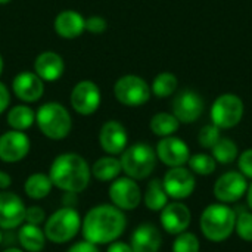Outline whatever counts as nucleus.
Returning a JSON list of instances; mask_svg holds the SVG:
<instances>
[{
  "label": "nucleus",
  "mask_w": 252,
  "mask_h": 252,
  "mask_svg": "<svg viewBox=\"0 0 252 252\" xmlns=\"http://www.w3.org/2000/svg\"><path fill=\"white\" fill-rule=\"evenodd\" d=\"M127 227L124 211L112 204H100L93 207L83 219L81 232L84 241L94 245H109L118 241Z\"/></svg>",
  "instance_id": "f257e3e1"
},
{
  "label": "nucleus",
  "mask_w": 252,
  "mask_h": 252,
  "mask_svg": "<svg viewBox=\"0 0 252 252\" xmlns=\"http://www.w3.org/2000/svg\"><path fill=\"white\" fill-rule=\"evenodd\" d=\"M49 177L53 188H58L65 193H80L89 186L92 170L81 155L66 152L53 159L49 170Z\"/></svg>",
  "instance_id": "f03ea898"
},
{
  "label": "nucleus",
  "mask_w": 252,
  "mask_h": 252,
  "mask_svg": "<svg viewBox=\"0 0 252 252\" xmlns=\"http://www.w3.org/2000/svg\"><path fill=\"white\" fill-rule=\"evenodd\" d=\"M236 211L227 204L216 202L205 207L199 217V229L205 239L214 244L227 241L235 232Z\"/></svg>",
  "instance_id": "7ed1b4c3"
},
{
  "label": "nucleus",
  "mask_w": 252,
  "mask_h": 252,
  "mask_svg": "<svg viewBox=\"0 0 252 252\" xmlns=\"http://www.w3.org/2000/svg\"><path fill=\"white\" fill-rule=\"evenodd\" d=\"M120 161L123 173L137 182L148 179L154 173L158 158L155 149L149 143L136 142L124 149Z\"/></svg>",
  "instance_id": "20e7f679"
},
{
  "label": "nucleus",
  "mask_w": 252,
  "mask_h": 252,
  "mask_svg": "<svg viewBox=\"0 0 252 252\" xmlns=\"http://www.w3.org/2000/svg\"><path fill=\"white\" fill-rule=\"evenodd\" d=\"M35 124L47 139L62 140L71 133L72 118L62 103L47 102L37 109Z\"/></svg>",
  "instance_id": "39448f33"
},
{
  "label": "nucleus",
  "mask_w": 252,
  "mask_h": 252,
  "mask_svg": "<svg viewBox=\"0 0 252 252\" xmlns=\"http://www.w3.org/2000/svg\"><path fill=\"white\" fill-rule=\"evenodd\" d=\"M81 217L72 207H63L55 211L44 221V235L52 244H66L81 230Z\"/></svg>",
  "instance_id": "423d86ee"
},
{
  "label": "nucleus",
  "mask_w": 252,
  "mask_h": 252,
  "mask_svg": "<svg viewBox=\"0 0 252 252\" xmlns=\"http://www.w3.org/2000/svg\"><path fill=\"white\" fill-rule=\"evenodd\" d=\"M245 114L244 100L235 93H223L220 94L211 105L210 117L211 123L217 126L220 130H229L236 127Z\"/></svg>",
  "instance_id": "0eeeda50"
},
{
  "label": "nucleus",
  "mask_w": 252,
  "mask_h": 252,
  "mask_svg": "<svg viewBox=\"0 0 252 252\" xmlns=\"http://www.w3.org/2000/svg\"><path fill=\"white\" fill-rule=\"evenodd\" d=\"M114 96L124 106L139 108L149 102L152 92L145 78L134 74H127L115 81Z\"/></svg>",
  "instance_id": "6e6552de"
},
{
  "label": "nucleus",
  "mask_w": 252,
  "mask_h": 252,
  "mask_svg": "<svg viewBox=\"0 0 252 252\" xmlns=\"http://www.w3.org/2000/svg\"><path fill=\"white\" fill-rule=\"evenodd\" d=\"M248 186V179L241 171H226L216 180L213 195L217 202L229 205L241 201L247 195Z\"/></svg>",
  "instance_id": "1a4fd4ad"
},
{
  "label": "nucleus",
  "mask_w": 252,
  "mask_h": 252,
  "mask_svg": "<svg viewBox=\"0 0 252 252\" xmlns=\"http://www.w3.org/2000/svg\"><path fill=\"white\" fill-rule=\"evenodd\" d=\"M171 109L173 115L180 121V124H192L202 117L205 102L198 92L185 89L174 96Z\"/></svg>",
  "instance_id": "9d476101"
},
{
  "label": "nucleus",
  "mask_w": 252,
  "mask_h": 252,
  "mask_svg": "<svg viewBox=\"0 0 252 252\" xmlns=\"http://www.w3.org/2000/svg\"><path fill=\"white\" fill-rule=\"evenodd\" d=\"M109 199L112 205L121 211H133L142 202V190L136 180L130 177H118L109 186Z\"/></svg>",
  "instance_id": "9b49d317"
},
{
  "label": "nucleus",
  "mask_w": 252,
  "mask_h": 252,
  "mask_svg": "<svg viewBox=\"0 0 252 252\" xmlns=\"http://www.w3.org/2000/svg\"><path fill=\"white\" fill-rule=\"evenodd\" d=\"M162 185L168 198L174 201H183L188 199L195 192L196 179L195 174L185 165L173 167L165 173L162 179Z\"/></svg>",
  "instance_id": "f8f14e48"
},
{
  "label": "nucleus",
  "mask_w": 252,
  "mask_h": 252,
  "mask_svg": "<svg viewBox=\"0 0 252 252\" xmlns=\"http://www.w3.org/2000/svg\"><path fill=\"white\" fill-rule=\"evenodd\" d=\"M69 102L72 109L80 115H92L94 114L102 102V94L99 86L92 80L78 81L69 96Z\"/></svg>",
  "instance_id": "ddd939ff"
},
{
  "label": "nucleus",
  "mask_w": 252,
  "mask_h": 252,
  "mask_svg": "<svg viewBox=\"0 0 252 252\" xmlns=\"http://www.w3.org/2000/svg\"><path fill=\"white\" fill-rule=\"evenodd\" d=\"M157 158L167 165L168 168L173 167H183L188 164L190 158V149L188 143L176 136L161 137L155 148Z\"/></svg>",
  "instance_id": "4468645a"
},
{
  "label": "nucleus",
  "mask_w": 252,
  "mask_h": 252,
  "mask_svg": "<svg viewBox=\"0 0 252 252\" xmlns=\"http://www.w3.org/2000/svg\"><path fill=\"white\" fill-rule=\"evenodd\" d=\"M25 204L13 192L0 190V229H19L25 221Z\"/></svg>",
  "instance_id": "2eb2a0df"
},
{
  "label": "nucleus",
  "mask_w": 252,
  "mask_h": 252,
  "mask_svg": "<svg viewBox=\"0 0 252 252\" xmlns=\"http://www.w3.org/2000/svg\"><path fill=\"white\" fill-rule=\"evenodd\" d=\"M31 149L30 137L25 131L9 130L0 136V161L13 164L22 161Z\"/></svg>",
  "instance_id": "dca6fc26"
},
{
  "label": "nucleus",
  "mask_w": 252,
  "mask_h": 252,
  "mask_svg": "<svg viewBox=\"0 0 252 252\" xmlns=\"http://www.w3.org/2000/svg\"><path fill=\"white\" fill-rule=\"evenodd\" d=\"M161 226L170 235H180L186 232L192 223V213L189 207L180 201L168 202L161 211Z\"/></svg>",
  "instance_id": "f3484780"
},
{
  "label": "nucleus",
  "mask_w": 252,
  "mask_h": 252,
  "mask_svg": "<svg viewBox=\"0 0 252 252\" xmlns=\"http://www.w3.org/2000/svg\"><path fill=\"white\" fill-rule=\"evenodd\" d=\"M99 143L108 155H121L128 146V133L120 121L109 120L100 127Z\"/></svg>",
  "instance_id": "a211bd4d"
},
{
  "label": "nucleus",
  "mask_w": 252,
  "mask_h": 252,
  "mask_svg": "<svg viewBox=\"0 0 252 252\" xmlns=\"http://www.w3.org/2000/svg\"><path fill=\"white\" fill-rule=\"evenodd\" d=\"M12 92L19 100L32 103L41 99L44 93V81L34 71H22L15 75L12 81Z\"/></svg>",
  "instance_id": "6ab92c4d"
},
{
  "label": "nucleus",
  "mask_w": 252,
  "mask_h": 252,
  "mask_svg": "<svg viewBox=\"0 0 252 252\" xmlns=\"http://www.w3.org/2000/svg\"><path fill=\"white\" fill-rule=\"evenodd\" d=\"M55 32L66 40L78 38L86 31V18L77 10H62L56 15L53 22Z\"/></svg>",
  "instance_id": "aec40b11"
},
{
  "label": "nucleus",
  "mask_w": 252,
  "mask_h": 252,
  "mask_svg": "<svg viewBox=\"0 0 252 252\" xmlns=\"http://www.w3.org/2000/svg\"><path fill=\"white\" fill-rule=\"evenodd\" d=\"M130 245L134 252H158L162 245L161 232L152 223L139 224L131 233Z\"/></svg>",
  "instance_id": "412c9836"
},
{
  "label": "nucleus",
  "mask_w": 252,
  "mask_h": 252,
  "mask_svg": "<svg viewBox=\"0 0 252 252\" xmlns=\"http://www.w3.org/2000/svg\"><path fill=\"white\" fill-rule=\"evenodd\" d=\"M65 62L61 55L56 52H43L34 61V72L46 83V81H56L63 75Z\"/></svg>",
  "instance_id": "4be33fe9"
},
{
  "label": "nucleus",
  "mask_w": 252,
  "mask_h": 252,
  "mask_svg": "<svg viewBox=\"0 0 252 252\" xmlns=\"http://www.w3.org/2000/svg\"><path fill=\"white\" fill-rule=\"evenodd\" d=\"M18 242L25 252H41L46 247L47 238L40 226L24 223L18 230Z\"/></svg>",
  "instance_id": "5701e85b"
},
{
  "label": "nucleus",
  "mask_w": 252,
  "mask_h": 252,
  "mask_svg": "<svg viewBox=\"0 0 252 252\" xmlns=\"http://www.w3.org/2000/svg\"><path fill=\"white\" fill-rule=\"evenodd\" d=\"M92 176L99 182H114L123 173L121 161L114 155L99 158L92 167Z\"/></svg>",
  "instance_id": "b1692460"
},
{
  "label": "nucleus",
  "mask_w": 252,
  "mask_h": 252,
  "mask_svg": "<svg viewBox=\"0 0 252 252\" xmlns=\"http://www.w3.org/2000/svg\"><path fill=\"white\" fill-rule=\"evenodd\" d=\"M6 121L10 130L25 131L35 123V111L28 105H15L9 109Z\"/></svg>",
  "instance_id": "393cba45"
},
{
  "label": "nucleus",
  "mask_w": 252,
  "mask_h": 252,
  "mask_svg": "<svg viewBox=\"0 0 252 252\" xmlns=\"http://www.w3.org/2000/svg\"><path fill=\"white\" fill-rule=\"evenodd\" d=\"M52 189H53V183L49 174H44V173H34L24 183L25 195L35 201L44 199L52 192Z\"/></svg>",
  "instance_id": "a878e982"
},
{
  "label": "nucleus",
  "mask_w": 252,
  "mask_h": 252,
  "mask_svg": "<svg viewBox=\"0 0 252 252\" xmlns=\"http://www.w3.org/2000/svg\"><path fill=\"white\" fill-rule=\"evenodd\" d=\"M142 199H143L148 210L159 213L168 204V199H170L165 189H164L162 180H159V179L151 180L146 186V190H145Z\"/></svg>",
  "instance_id": "bb28decb"
},
{
  "label": "nucleus",
  "mask_w": 252,
  "mask_h": 252,
  "mask_svg": "<svg viewBox=\"0 0 252 252\" xmlns=\"http://www.w3.org/2000/svg\"><path fill=\"white\" fill-rule=\"evenodd\" d=\"M149 128L158 137H168L179 131L180 121L173 115V112H158L151 118Z\"/></svg>",
  "instance_id": "cd10ccee"
},
{
  "label": "nucleus",
  "mask_w": 252,
  "mask_h": 252,
  "mask_svg": "<svg viewBox=\"0 0 252 252\" xmlns=\"http://www.w3.org/2000/svg\"><path fill=\"white\" fill-rule=\"evenodd\" d=\"M177 87H179V80L176 74L170 71H164L154 78L151 84V92L158 99H167L177 92Z\"/></svg>",
  "instance_id": "c85d7f7f"
},
{
  "label": "nucleus",
  "mask_w": 252,
  "mask_h": 252,
  "mask_svg": "<svg viewBox=\"0 0 252 252\" xmlns=\"http://www.w3.org/2000/svg\"><path fill=\"white\" fill-rule=\"evenodd\" d=\"M211 155L214 157V159L217 161V164H232L238 159L239 157V148L235 143V140L229 139V137H221L216 146L211 149Z\"/></svg>",
  "instance_id": "c756f323"
},
{
  "label": "nucleus",
  "mask_w": 252,
  "mask_h": 252,
  "mask_svg": "<svg viewBox=\"0 0 252 252\" xmlns=\"http://www.w3.org/2000/svg\"><path fill=\"white\" fill-rule=\"evenodd\" d=\"M188 165L195 176H211L217 168V161L214 159L213 155L201 152V154L190 155Z\"/></svg>",
  "instance_id": "7c9ffc66"
},
{
  "label": "nucleus",
  "mask_w": 252,
  "mask_h": 252,
  "mask_svg": "<svg viewBox=\"0 0 252 252\" xmlns=\"http://www.w3.org/2000/svg\"><path fill=\"white\" fill-rule=\"evenodd\" d=\"M235 233L245 242H252V211L242 210L236 213Z\"/></svg>",
  "instance_id": "2f4dec72"
},
{
  "label": "nucleus",
  "mask_w": 252,
  "mask_h": 252,
  "mask_svg": "<svg viewBox=\"0 0 252 252\" xmlns=\"http://www.w3.org/2000/svg\"><path fill=\"white\" fill-rule=\"evenodd\" d=\"M201 242L198 236L192 232H183L176 236L173 242V252H199Z\"/></svg>",
  "instance_id": "473e14b6"
},
{
  "label": "nucleus",
  "mask_w": 252,
  "mask_h": 252,
  "mask_svg": "<svg viewBox=\"0 0 252 252\" xmlns=\"http://www.w3.org/2000/svg\"><path fill=\"white\" fill-rule=\"evenodd\" d=\"M220 139H221V130L213 123L204 126L198 133V143L204 149H213Z\"/></svg>",
  "instance_id": "72a5a7b5"
},
{
  "label": "nucleus",
  "mask_w": 252,
  "mask_h": 252,
  "mask_svg": "<svg viewBox=\"0 0 252 252\" xmlns=\"http://www.w3.org/2000/svg\"><path fill=\"white\" fill-rule=\"evenodd\" d=\"M108 28V22L105 18L94 15V16H89L86 18V31L92 32V34H103Z\"/></svg>",
  "instance_id": "f704fd0d"
},
{
  "label": "nucleus",
  "mask_w": 252,
  "mask_h": 252,
  "mask_svg": "<svg viewBox=\"0 0 252 252\" xmlns=\"http://www.w3.org/2000/svg\"><path fill=\"white\" fill-rule=\"evenodd\" d=\"M238 168L247 177L252 179V149H247L238 157Z\"/></svg>",
  "instance_id": "c9c22d12"
},
{
  "label": "nucleus",
  "mask_w": 252,
  "mask_h": 252,
  "mask_svg": "<svg viewBox=\"0 0 252 252\" xmlns=\"http://www.w3.org/2000/svg\"><path fill=\"white\" fill-rule=\"evenodd\" d=\"M44 220H46V214H44L43 208H40V207H27V210H25V223L40 226L41 223H44Z\"/></svg>",
  "instance_id": "e433bc0d"
},
{
  "label": "nucleus",
  "mask_w": 252,
  "mask_h": 252,
  "mask_svg": "<svg viewBox=\"0 0 252 252\" xmlns=\"http://www.w3.org/2000/svg\"><path fill=\"white\" fill-rule=\"evenodd\" d=\"M66 252H100L97 245L94 244H90L87 241H81V242H77L74 244L69 250Z\"/></svg>",
  "instance_id": "4c0bfd02"
},
{
  "label": "nucleus",
  "mask_w": 252,
  "mask_h": 252,
  "mask_svg": "<svg viewBox=\"0 0 252 252\" xmlns=\"http://www.w3.org/2000/svg\"><path fill=\"white\" fill-rule=\"evenodd\" d=\"M9 103H10V92H9V89L0 81V115L7 109V106H9Z\"/></svg>",
  "instance_id": "58836bf2"
},
{
  "label": "nucleus",
  "mask_w": 252,
  "mask_h": 252,
  "mask_svg": "<svg viewBox=\"0 0 252 252\" xmlns=\"http://www.w3.org/2000/svg\"><path fill=\"white\" fill-rule=\"evenodd\" d=\"M106 252H134L130 244H126V242H121V241H115V242H111L108 245V250Z\"/></svg>",
  "instance_id": "ea45409f"
},
{
  "label": "nucleus",
  "mask_w": 252,
  "mask_h": 252,
  "mask_svg": "<svg viewBox=\"0 0 252 252\" xmlns=\"http://www.w3.org/2000/svg\"><path fill=\"white\" fill-rule=\"evenodd\" d=\"M12 185V177L6 173L0 170V190H6L9 189V186Z\"/></svg>",
  "instance_id": "a19ab883"
},
{
  "label": "nucleus",
  "mask_w": 252,
  "mask_h": 252,
  "mask_svg": "<svg viewBox=\"0 0 252 252\" xmlns=\"http://www.w3.org/2000/svg\"><path fill=\"white\" fill-rule=\"evenodd\" d=\"M247 205H248V208L252 211V183L248 186V190H247Z\"/></svg>",
  "instance_id": "79ce46f5"
},
{
  "label": "nucleus",
  "mask_w": 252,
  "mask_h": 252,
  "mask_svg": "<svg viewBox=\"0 0 252 252\" xmlns=\"http://www.w3.org/2000/svg\"><path fill=\"white\" fill-rule=\"evenodd\" d=\"M3 66H4V62H3V56H1V53H0V77H1V74H3Z\"/></svg>",
  "instance_id": "37998d69"
},
{
  "label": "nucleus",
  "mask_w": 252,
  "mask_h": 252,
  "mask_svg": "<svg viewBox=\"0 0 252 252\" xmlns=\"http://www.w3.org/2000/svg\"><path fill=\"white\" fill-rule=\"evenodd\" d=\"M3 252H25L24 250H19V248H7V250H4Z\"/></svg>",
  "instance_id": "c03bdc74"
},
{
  "label": "nucleus",
  "mask_w": 252,
  "mask_h": 252,
  "mask_svg": "<svg viewBox=\"0 0 252 252\" xmlns=\"http://www.w3.org/2000/svg\"><path fill=\"white\" fill-rule=\"evenodd\" d=\"M9 1H12V0H0V4H7Z\"/></svg>",
  "instance_id": "a18cd8bd"
},
{
  "label": "nucleus",
  "mask_w": 252,
  "mask_h": 252,
  "mask_svg": "<svg viewBox=\"0 0 252 252\" xmlns=\"http://www.w3.org/2000/svg\"><path fill=\"white\" fill-rule=\"evenodd\" d=\"M1 239H3V235H1V229H0V244H1Z\"/></svg>",
  "instance_id": "49530a36"
}]
</instances>
